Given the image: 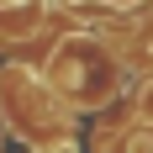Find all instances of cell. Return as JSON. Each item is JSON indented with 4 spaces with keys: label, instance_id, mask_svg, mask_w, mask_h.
<instances>
[{
    "label": "cell",
    "instance_id": "1",
    "mask_svg": "<svg viewBox=\"0 0 153 153\" xmlns=\"http://www.w3.org/2000/svg\"><path fill=\"white\" fill-rule=\"evenodd\" d=\"M137 116H143V122H153V79L137 90Z\"/></svg>",
    "mask_w": 153,
    "mask_h": 153
},
{
    "label": "cell",
    "instance_id": "2",
    "mask_svg": "<svg viewBox=\"0 0 153 153\" xmlns=\"http://www.w3.org/2000/svg\"><path fill=\"white\" fill-rule=\"evenodd\" d=\"M111 5H132V0H111Z\"/></svg>",
    "mask_w": 153,
    "mask_h": 153
}]
</instances>
